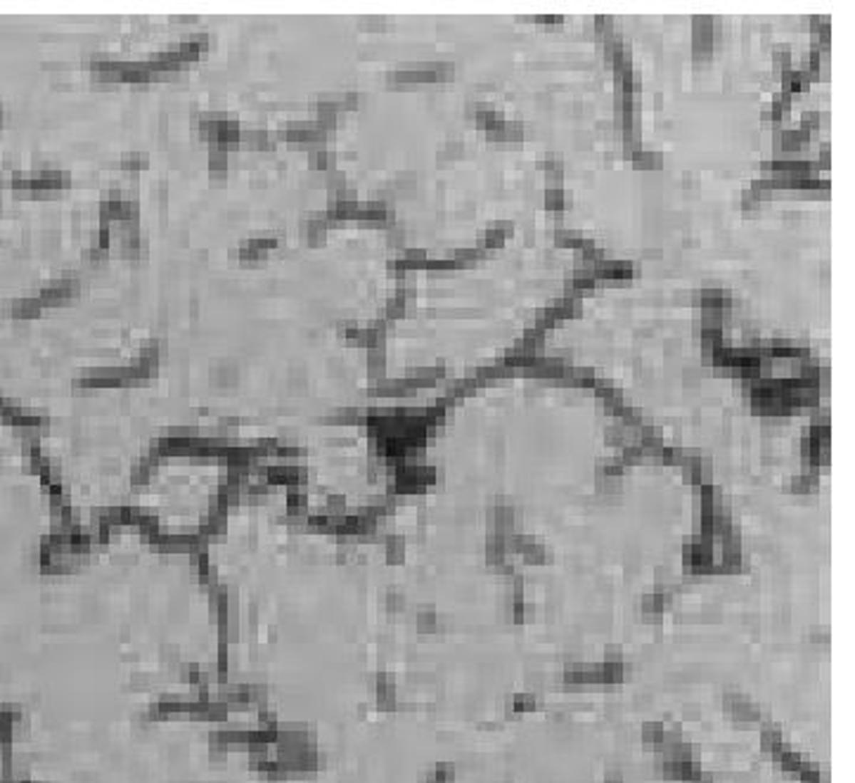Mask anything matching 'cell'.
<instances>
[{
	"label": "cell",
	"instance_id": "1",
	"mask_svg": "<svg viewBox=\"0 0 855 783\" xmlns=\"http://www.w3.org/2000/svg\"><path fill=\"white\" fill-rule=\"evenodd\" d=\"M727 710L732 715V720L742 727H756V724L765 722V715L761 705H756L754 700H749L744 693H727Z\"/></svg>",
	"mask_w": 855,
	"mask_h": 783
},
{
	"label": "cell",
	"instance_id": "2",
	"mask_svg": "<svg viewBox=\"0 0 855 783\" xmlns=\"http://www.w3.org/2000/svg\"><path fill=\"white\" fill-rule=\"evenodd\" d=\"M538 707V698L533 693H510L505 698V710L507 717H519L524 712H533Z\"/></svg>",
	"mask_w": 855,
	"mask_h": 783
},
{
	"label": "cell",
	"instance_id": "3",
	"mask_svg": "<svg viewBox=\"0 0 855 783\" xmlns=\"http://www.w3.org/2000/svg\"><path fill=\"white\" fill-rule=\"evenodd\" d=\"M784 745H787L784 734L777 724H761V750L768 752L770 757H775Z\"/></svg>",
	"mask_w": 855,
	"mask_h": 783
},
{
	"label": "cell",
	"instance_id": "4",
	"mask_svg": "<svg viewBox=\"0 0 855 783\" xmlns=\"http://www.w3.org/2000/svg\"><path fill=\"white\" fill-rule=\"evenodd\" d=\"M772 759H775V762H777L779 767H782V772L792 774V777H796L801 767L806 764V755H803V752H799V750L789 748V745H784V748L779 750Z\"/></svg>",
	"mask_w": 855,
	"mask_h": 783
},
{
	"label": "cell",
	"instance_id": "5",
	"mask_svg": "<svg viewBox=\"0 0 855 783\" xmlns=\"http://www.w3.org/2000/svg\"><path fill=\"white\" fill-rule=\"evenodd\" d=\"M642 743L647 750L657 752L663 745V722H645L642 724Z\"/></svg>",
	"mask_w": 855,
	"mask_h": 783
},
{
	"label": "cell",
	"instance_id": "6",
	"mask_svg": "<svg viewBox=\"0 0 855 783\" xmlns=\"http://www.w3.org/2000/svg\"><path fill=\"white\" fill-rule=\"evenodd\" d=\"M602 668V686H616L625 679V663H600Z\"/></svg>",
	"mask_w": 855,
	"mask_h": 783
},
{
	"label": "cell",
	"instance_id": "7",
	"mask_svg": "<svg viewBox=\"0 0 855 783\" xmlns=\"http://www.w3.org/2000/svg\"><path fill=\"white\" fill-rule=\"evenodd\" d=\"M521 556H524V561L526 564H533V566H541V564H550V559H552V554H550V549L548 546H545L543 542H538V540H533L531 542L528 546L524 551H521Z\"/></svg>",
	"mask_w": 855,
	"mask_h": 783
},
{
	"label": "cell",
	"instance_id": "8",
	"mask_svg": "<svg viewBox=\"0 0 855 783\" xmlns=\"http://www.w3.org/2000/svg\"><path fill=\"white\" fill-rule=\"evenodd\" d=\"M796 779H799V783H824L829 777H827V774H824L815 762H810V759H806V764H803L801 769H799V774H796Z\"/></svg>",
	"mask_w": 855,
	"mask_h": 783
},
{
	"label": "cell",
	"instance_id": "9",
	"mask_svg": "<svg viewBox=\"0 0 855 783\" xmlns=\"http://www.w3.org/2000/svg\"><path fill=\"white\" fill-rule=\"evenodd\" d=\"M564 682L571 686H583V663H566Z\"/></svg>",
	"mask_w": 855,
	"mask_h": 783
},
{
	"label": "cell",
	"instance_id": "10",
	"mask_svg": "<svg viewBox=\"0 0 855 783\" xmlns=\"http://www.w3.org/2000/svg\"><path fill=\"white\" fill-rule=\"evenodd\" d=\"M604 663H623V648L611 644L604 648Z\"/></svg>",
	"mask_w": 855,
	"mask_h": 783
},
{
	"label": "cell",
	"instance_id": "11",
	"mask_svg": "<svg viewBox=\"0 0 855 783\" xmlns=\"http://www.w3.org/2000/svg\"><path fill=\"white\" fill-rule=\"evenodd\" d=\"M810 641H824V644H827L829 630L827 627H813V630H810Z\"/></svg>",
	"mask_w": 855,
	"mask_h": 783
},
{
	"label": "cell",
	"instance_id": "12",
	"mask_svg": "<svg viewBox=\"0 0 855 783\" xmlns=\"http://www.w3.org/2000/svg\"><path fill=\"white\" fill-rule=\"evenodd\" d=\"M692 783H713V779L709 777V774H706V772H704V774H702V777H699L697 781H692Z\"/></svg>",
	"mask_w": 855,
	"mask_h": 783
},
{
	"label": "cell",
	"instance_id": "13",
	"mask_svg": "<svg viewBox=\"0 0 855 783\" xmlns=\"http://www.w3.org/2000/svg\"><path fill=\"white\" fill-rule=\"evenodd\" d=\"M604 783H623V781H621V779H618V777H616V774H609V777H607V779H604Z\"/></svg>",
	"mask_w": 855,
	"mask_h": 783
}]
</instances>
